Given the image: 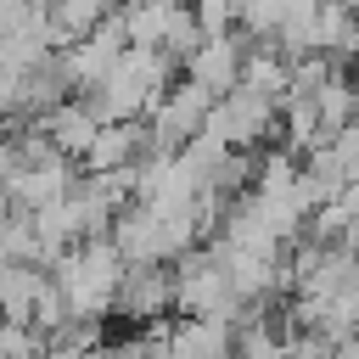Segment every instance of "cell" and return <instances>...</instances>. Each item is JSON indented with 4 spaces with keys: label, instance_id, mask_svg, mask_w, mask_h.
<instances>
[{
    "label": "cell",
    "instance_id": "6da1fadb",
    "mask_svg": "<svg viewBox=\"0 0 359 359\" xmlns=\"http://www.w3.org/2000/svg\"><path fill=\"white\" fill-rule=\"evenodd\" d=\"M123 269H129V258L118 252V241H84L79 252H62L56 258V286L67 297V314L90 320V314L112 309L118 286H123Z\"/></svg>",
    "mask_w": 359,
    "mask_h": 359
},
{
    "label": "cell",
    "instance_id": "7a4b0ae2",
    "mask_svg": "<svg viewBox=\"0 0 359 359\" xmlns=\"http://www.w3.org/2000/svg\"><path fill=\"white\" fill-rule=\"evenodd\" d=\"M213 90H202L196 79H185L174 95H163L151 107V151H180L185 140H196L208 129V112H213Z\"/></svg>",
    "mask_w": 359,
    "mask_h": 359
},
{
    "label": "cell",
    "instance_id": "3957f363",
    "mask_svg": "<svg viewBox=\"0 0 359 359\" xmlns=\"http://www.w3.org/2000/svg\"><path fill=\"white\" fill-rule=\"evenodd\" d=\"M185 73H191L202 90L224 95V90H236V84L247 79V50H241L236 39H224V34H208V39L185 56Z\"/></svg>",
    "mask_w": 359,
    "mask_h": 359
},
{
    "label": "cell",
    "instance_id": "277c9868",
    "mask_svg": "<svg viewBox=\"0 0 359 359\" xmlns=\"http://www.w3.org/2000/svg\"><path fill=\"white\" fill-rule=\"evenodd\" d=\"M140 146H146V129H135L129 118H107V123L95 129V140L84 146V168H90V174H112V168H129Z\"/></svg>",
    "mask_w": 359,
    "mask_h": 359
},
{
    "label": "cell",
    "instance_id": "5b68a950",
    "mask_svg": "<svg viewBox=\"0 0 359 359\" xmlns=\"http://www.w3.org/2000/svg\"><path fill=\"white\" fill-rule=\"evenodd\" d=\"M286 6H292V0H241V22H247L252 34H275V28L286 22Z\"/></svg>",
    "mask_w": 359,
    "mask_h": 359
},
{
    "label": "cell",
    "instance_id": "8992f818",
    "mask_svg": "<svg viewBox=\"0 0 359 359\" xmlns=\"http://www.w3.org/2000/svg\"><path fill=\"white\" fill-rule=\"evenodd\" d=\"M230 17H241V0H196V22L208 34H224Z\"/></svg>",
    "mask_w": 359,
    "mask_h": 359
}]
</instances>
